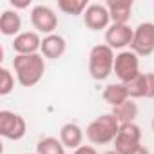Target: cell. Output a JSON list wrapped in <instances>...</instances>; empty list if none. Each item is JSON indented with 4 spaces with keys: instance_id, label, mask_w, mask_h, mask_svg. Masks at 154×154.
Instances as JSON below:
<instances>
[{
    "instance_id": "obj_1",
    "label": "cell",
    "mask_w": 154,
    "mask_h": 154,
    "mask_svg": "<svg viewBox=\"0 0 154 154\" xmlns=\"http://www.w3.org/2000/svg\"><path fill=\"white\" fill-rule=\"evenodd\" d=\"M13 67L17 72L18 84L22 87H33L36 85L45 72V62L44 54H17L13 60Z\"/></svg>"
},
{
    "instance_id": "obj_2",
    "label": "cell",
    "mask_w": 154,
    "mask_h": 154,
    "mask_svg": "<svg viewBox=\"0 0 154 154\" xmlns=\"http://www.w3.org/2000/svg\"><path fill=\"white\" fill-rule=\"evenodd\" d=\"M118 131H120V122L116 120V116L112 112L102 114L87 125V140L94 145H105L114 141Z\"/></svg>"
},
{
    "instance_id": "obj_3",
    "label": "cell",
    "mask_w": 154,
    "mask_h": 154,
    "mask_svg": "<svg viewBox=\"0 0 154 154\" xmlns=\"http://www.w3.org/2000/svg\"><path fill=\"white\" fill-rule=\"evenodd\" d=\"M114 51L107 45H94L89 53V72L94 80H105L114 71Z\"/></svg>"
},
{
    "instance_id": "obj_4",
    "label": "cell",
    "mask_w": 154,
    "mask_h": 154,
    "mask_svg": "<svg viewBox=\"0 0 154 154\" xmlns=\"http://www.w3.org/2000/svg\"><path fill=\"white\" fill-rule=\"evenodd\" d=\"M141 147V129L136 123L120 125L114 138V150L118 154H132Z\"/></svg>"
},
{
    "instance_id": "obj_5",
    "label": "cell",
    "mask_w": 154,
    "mask_h": 154,
    "mask_svg": "<svg viewBox=\"0 0 154 154\" xmlns=\"http://www.w3.org/2000/svg\"><path fill=\"white\" fill-rule=\"evenodd\" d=\"M114 72L120 78V84H129L140 74V60L132 51H122L114 58Z\"/></svg>"
},
{
    "instance_id": "obj_6",
    "label": "cell",
    "mask_w": 154,
    "mask_h": 154,
    "mask_svg": "<svg viewBox=\"0 0 154 154\" xmlns=\"http://www.w3.org/2000/svg\"><path fill=\"white\" fill-rule=\"evenodd\" d=\"M131 51L138 56H149L154 53V24L143 22L134 29Z\"/></svg>"
},
{
    "instance_id": "obj_7",
    "label": "cell",
    "mask_w": 154,
    "mask_h": 154,
    "mask_svg": "<svg viewBox=\"0 0 154 154\" xmlns=\"http://www.w3.org/2000/svg\"><path fill=\"white\" fill-rule=\"evenodd\" d=\"M26 131H27V125L20 114L11 111H0V134L4 138L13 141L22 140L26 136Z\"/></svg>"
},
{
    "instance_id": "obj_8",
    "label": "cell",
    "mask_w": 154,
    "mask_h": 154,
    "mask_svg": "<svg viewBox=\"0 0 154 154\" xmlns=\"http://www.w3.org/2000/svg\"><path fill=\"white\" fill-rule=\"evenodd\" d=\"M31 24L38 33L44 35H53V31L58 26V18L54 11L47 6H35L31 11Z\"/></svg>"
},
{
    "instance_id": "obj_9",
    "label": "cell",
    "mask_w": 154,
    "mask_h": 154,
    "mask_svg": "<svg viewBox=\"0 0 154 154\" xmlns=\"http://www.w3.org/2000/svg\"><path fill=\"white\" fill-rule=\"evenodd\" d=\"M111 22V15L105 4H89V8L84 13V24L91 31L105 29Z\"/></svg>"
},
{
    "instance_id": "obj_10",
    "label": "cell",
    "mask_w": 154,
    "mask_h": 154,
    "mask_svg": "<svg viewBox=\"0 0 154 154\" xmlns=\"http://www.w3.org/2000/svg\"><path fill=\"white\" fill-rule=\"evenodd\" d=\"M134 29H131L127 24H112L105 31V44L111 49H123L132 44Z\"/></svg>"
},
{
    "instance_id": "obj_11",
    "label": "cell",
    "mask_w": 154,
    "mask_h": 154,
    "mask_svg": "<svg viewBox=\"0 0 154 154\" xmlns=\"http://www.w3.org/2000/svg\"><path fill=\"white\" fill-rule=\"evenodd\" d=\"M40 47H42V40L38 33L33 31H24L13 40V49L17 54H36Z\"/></svg>"
},
{
    "instance_id": "obj_12",
    "label": "cell",
    "mask_w": 154,
    "mask_h": 154,
    "mask_svg": "<svg viewBox=\"0 0 154 154\" xmlns=\"http://www.w3.org/2000/svg\"><path fill=\"white\" fill-rule=\"evenodd\" d=\"M112 24H127L132 13V0H109L105 4Z\"/></svg>"
},
{
    "instance_id": "obj_13",
    "label": "cell",
    "mask_w": 154,
    "mask_h": 154,
    "mask_svg": "<svg viewBox=\"0 0 154 154\" xmlns=\"http://www.w3.org/2000/svg\"><path fill=\"white\" fill-rule=\"evenodd\" d=\"M40 51H42L44 58H51V60L60 58V56L65 53V40H63V36L54 35V33H53V35L44 36Z\"/></svg>"
},
{
    "instance_id": "obj_14",
    "label": "cell",
    "mask_w": 154,
    "mask_h": 154,
    "mask_svg": "<svg viewBox=\"0 0 154 154\" xmlns=\"http://www.w3.org/2000/svg\"><path fill=\"white\" fill-rule=\"evenodd\" d=\"M82 140H84V131L76 123H65L60 129V141L63 143V147L76 150L78 147H82Z\"/></svg>"
},
{
    "instance_id": "obj_15",
    "label": "cell",
    "mask_w": 154,
    "mask_h": 154,
    "mask_svg": "<svg viewBox=\"0 0 154 154\" xmlns=\"http://www.w3.org/2000/svg\"><path fill=\"white\" fill-rule=\"evenodd\" d=\"M22 29V18L17 11H4L2 17H0V33L6 35V36H18Z\"/></svg>"
},
{
    "instance_id": "obj_16",
    "label": "cell",
    "mask_w": 154,
    "mask_h": 154,
    "mask_svg": "<svg viewBox=\"0 0 154 154\" xmlns=\"http://www.w3.org/2000/svg\"><path fill=\"white\" fill-rule=\"evenodd\" d=\"M103 100L109 105H112V107H118L123 102L131 100L129 91H127V85L125 84H111V85H107L103 89Z\"/></svg>"
},
{
    "instance_id": "obj_17",
    "label": "cell",
    "mask_w": 154,
    "mask_h": 154,
    "mask_svg": "<svg viewBox=\"0 0 154 154\" xmlns=\"http://www.w3.org/2000/svg\"><path fill=\"white\" fill-rule=\"evenodd\" d=\"M112 114L116 116V120L120 122V125H125V123H134L136 116H138V105L131 100L123 102L122 105L118 107H112Z\"/></svg>"
},
{
    "instance_id": "obj_18",
    "label": "cell",
    "mask_w": 154,
    "mask_h": 154,
    "mask_svg": "<svg viewBox=\"0 0 154 154\" xmlns=\"http://www.w3.org/2000/svg\"><path fill=\"white\" fill-rule=\"evenodd\" d=\"M36 154H65L63 143L56 138H44L36 145Z\"/></svg>"
},
{
    "instance_id": "obj_19",
    "label": "cell",
    "mask_w": 154,
    "mask_h": 154,
    "mask_svg": "<svg viewBox=\"0 0 154 154\" xmlns=\"http://www.w3.org/2000/svg\"><path fill=\"white\" fill-rule=\"evenodd\" d=\"M127 91L131 98H147V74L140 72L132 82L127 84Z\"/></svg>"
},
{
    "instance_id": "obj_20",
    "label": "cell",
    "mask_w": 154,
    "mask_h": 154,
    "mask_svg": "<svg viewBox=\"0 0 154 154\" xmlns=\"http://www.w3.org/2000/svg\"><path fill=\"white\" fill-rule=\"evenodd\" d=\"M87 8L89 6L85 0H58V9L63 11L65 15H72V17L82 15V13H85Z\"/></svg>"
},
{
    "instance_id": "obj_21",
    "label": "cell",
    "mask_w": 154,
    "mask_h": 154,
    "mask_svg": "<svg viewBox=\"0 0 154 154\" xmlns=\"http://www.w3.org/2000/svg\"><path fill=\"white\" fill-rule=\"evenodd\" d=\"M13 87H15V78H13V74H11L6 67H2V69H0V94H2V96L9 94V93L13 91Z\"/></svg>"
},
{
    "instance_id": "obj_22",
    "label": "cell",
    "mask_w": 154,
    "mask_h": 154,
    "mask_svg": "<svg viewBox=\"0 0 154 154\" xmlns=\"http://www.w3.org/2000/svg\"><path fill=\"white\" fill-rule=\"evenodd\" d=\"M147 98H154V72H147Z\"/></svg>"
},
{
    "instance_id": "obj_23",
    "label": "cell",
    "mask_w": 154,
    "mask_h": 154,
    "mask_svg": "<svg viewBox=\"0 0 154 154\" xmlns=\"http://www.w3.org/2000/svg\"><path fill=\"white\" fill-rule=\"evenodd\" d=\"M72 154H98L96 152V149L94 147H89V145H82V147H78Z\"/></svg>"
},
{
    "instance_id": "obj_24",
    "label": "cell",
    "mask_w": 154,
    "mask_h": 154,
    "mask_svg": "<svg viewBox=\"0 0 154 154\" xmlns=\"http://www.w3.org/2000/svg\"><path fill=\"white\" fill-rule=\"evenodd\" d=\"M31 0H11V6L15 9H24V8H29Z\"/></svg>"
},
{
    "instance_id": "obj_25",
    "label": "cell",
    "mask_w": 154,
    "mask_h": 154,
    "mask_svg": "<svg viewBox=\"0 0 154 154\" xmlns=\"http://www.w3.org/2000/svg\"><path fill=\"white\" fill-rule=\"evenodd\" d=\"M132 154H149V150H147L145 147H140V149H138L136 152H132Z\"/></svg>"
},
{
    "instance_id": "obj_26",
    "label": "cell",
    "mask_w": 154,
    "mask_h": 154,
    "mask_svg": "<svg viewBox=\"0 0 154 154\" xmlns=\"http://www.w3.org/2000/svg\"><path fill=\"white\" fill-rule=\"evenodd\" d=\"M103 154H118L116 150H107V152H103Z\"/></svg>"
},
{
    "instance_id": "obj_27",
    "label": "cell",
    "mask_w": 154,
    "mask_h": 154,
    "mask_svg": "<svg viewBox=\"0 0 154 154\" xmlns=\"http://www.w3.org/2000/svg\"><path fill=\"white\" fill-rule=\"evenodd\" d=\"M152 131H154V118H152Z\"/></svg>"
},
{
    "instance_id": "obj_28",
    "label": "cell",
    "mask_w": 154,
    "mask_h": 154,
    "mask_svg": "<svg viewBox=\"0 0 154 154\" xmlns=\"http://www.w3.org/2000/svg\"><path fill=\"white\" fill-rule=\"evenodd\" d=\"M35 154H36V152H35Z\"/></svg>"
}]
</instances>
